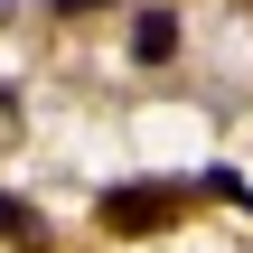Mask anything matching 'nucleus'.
Segmentation results:
<instances>
[{"label":"nucleus","mask_w":253,"mask_h":253,"mask_svg":"<svg viewBox=\"0 0 253 253\" xmlns=\"http://www.w3.org/2000/svg\"><path fill=\"white\" fill-rule=\"evenodd\" d=\"M0 244H19V253H47L56 235H47V216H38L28 197H9V188H0Z\"/></svg>","instance_id":"obj_2"},{"label":"nucleus","mask_w":253,"mask_h":253,"mask_svg":"<svg viewBox=\"0 0 253 253\" xmlns=\"http://www.w3.org/2000/svg\"><path fill=\"white\" fill-rule=\"evenodd\" d=\"M103 235H169L188 216V188H103Z\"/></svg>","instance_id":"obj_1"},{"label":"nucleus","mask_w":253,"mask_h":253,"mask_svg":"<svg viewBox=\"0 0 253 253\" xmlns=\"http://www.w3.org/2000/svg\"><path fill=\"white\" fill-rule=\"evenodd\" d=\"M56 9H113V0H56Z\"/></svg>","instance_id":"obj_4"},{"label":"nucleus","mask_w":253,"mask_h":253,"mask_svg":"<svg viewBox=\"0 0 253 253\" xmlns=\"http://www.w3.org/2000/svg\"><path fill=\"white\" fill-rule=\"evenodd\" d=\"M131 56H141V66L178 56V9H141V19H131Z\"/></svg>","instance_id":"obj_3"}]
</instances>
